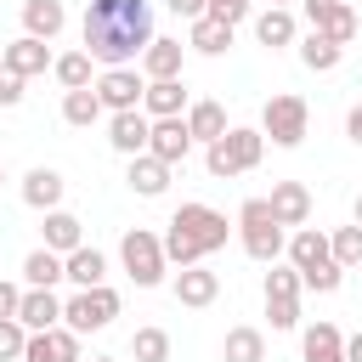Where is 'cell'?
Masks as SVG:
<instances>
[{"instance_id":"1","label":"cell","mask_w":362,"mask_h":362,"mask_svg":"<svg viewBox=\"0 0 362 362\" xmlns=\"http://www.w3.org/2000/svg\"><path fill=\"white\" fill-rule=\"evenodd\" d=\"M153 6L147 0H90L85 6V51L102 68H130L153 45Z\"/></svg>"},{"instance_id":"2","label":"cell","mask_w":362,"mask_h":362,"mask_svg":"<svg viewBox=\"0 0 362 362\" xmlns=\"http://www.w3.org/2000/svg\"><path fill=\"white\" fill-rule=\"evenodd\" d=\"M226 215L209 204H181L164 226V260L170 266H204V255H215L226 243Z\"/></svg>"},{"instance_id":"3","label":"cell","mask_w":362,"mask_h":362,"mask_svg":"<svg viewBox=\"0 0 362 362\" xmlns=\"http://www.w3.org/2000/svg\"><path fill=\"white\" fill-rule=\"evenodd\" d=\"M288 266L300 272V283L305 288H317V294H334L339 288V266H334V243H328V232H317V226H300V232H288Z\"/></svg>"},{"instance_id":"4","label":"cell","mask_w":362,"mask_h":362,"mask_svg":"<svg viewBox=\"0 0 362 362\" xmlns=\"http://www.w3.org/2000/svg\"><path fill=\"white\" fill-rule=\"evenodd\" d=\"M260 158H266V136H260V130H249V124H232L221 141H209V147H204V170H209L215 181H232V175L255 170Z\"/></svg>"},{"instance_id":"5","label":"cell","mask_w":362,"mask_h":362,"mask_svg":"<svg viewBox=\"0 0 362 362\" xmlns=\"http://www.w3.org/2000/svg\"><path fill=\"white\" fill-rule=\"evenodd\" d=\"M238 243L260 266H277V255L288 249V238H283V226H277V215H272L266 198H243V209H238Z\"/></svg>"},{"instance_id":"6","label":"cell","mask_w":362,"mask_h":362,"mask_svg":"<svg viewBox=\"0 0 362 362\" xmlns=\"http://www.w3.org/2000/svg\"><path fill=\"white\" fill-rule=\"evenodd\" d=\"M119 260H124V272H130L136 288H158L164 272H170V260H164V238L147 232V226H130V232L119 238Z\"/></svg>"},{"instance_id":"7","label":"cell","mask_w":362,"mask_h":362,"mask_svg":"<svg viewBox=\"0 0 362 362\" xmlns=\"http://www.w3.org/2000/svg\"><path fill=\"white\" fill-rule=\"evenodd\" d=\"M305 130H311V107H305V96L277 90V96L260 107V136H266L272 147H300Z\"/></svg>"},{"instance_id":"8","label":"cell","mask_w":362,"mask_h":362,"mask_svg":"<svg viewBox=\"0 0 362 362\" xmlns=\"http://www.w3.org/2000/svg\"><path fill=\"white\" fill-rule=\"evenodd\" d=\"M119 317V294L102 283V288H79L74 300H62V328H74L79 339L85 334H96V328H107Z\"/></svg>"},{"instance_id":"9","label":"cell","mask_w":362,"mask_h":362,"mask_svg":"<svg viewBox=\"0 0 362 362\" xmlns=\"http://www.w3.org/2000/svg\"><path fill=\"white\" fill-rule=\"evenodd\" d=\"M96 96H102L107 113H136L141 96H147V79H141V68H102Z\"/></svg>"},{"instance_id":"10","label":"cell","mask_w":362,"mask_h":362,"mask_svg":"<svg viewBox=\"0 0 362 362\" xmlns=\"http://www.w3.org/2000/svg\"><path fill=\"white\" fill-rule=\"evenodd\" d=\"M305 17H311V28H317L322 40H334V45H351V40H356V11H351L345 0H305Z\"/></svg>"},{"instance_id":"11","label":"cell","mask_w":362,"mask_h":362,"mask_svg":"<svg viewBox=\"0 0 362 362\" xmlns=\"http://www.w3.org/2000/svg\"><path fill=\"white\" fill-rule=\"evenodd\" d=\"M107 141H113V153L141 158L147 141H153V119H147L141 107H136V113H107Z\"/></svg>"},{"instance_id":"12","label":"cell","mask_w":362,"mask_h":362,"mask_svg":"<svg viewBox=\"0 0 362 362\" xmlns=\"http://www.w3.org/2000/svg\"><path fill=\"white\" fill-rule=\"evenodd\" d=\"M147 153L158 158V164H187V153H192V130H187V119H153V141H147Z\"/></svg>"},{"instance_id":"13","label":"cell","mask_w":362,"mask_h":362,"mask_svg":"<svg viewBox=\"0 0 362 362\" xmlns=\"http://www.w3.org/2000/svg\"><path fill=\"white\" fill-rule=\"evenodd\" d=\"M62 192H68V181H62V170H51V164H34V170L23 175V204L40 209V215L62 209Z\"/></svg>"},{"instance_id":"14","label":"cell","mask_w":362,"mask_h":362,"mask_svg":"<svg viewBox=\"0 0 362 362\" xmlns=\"http://www.w3.org/2000/svg\"><path fill=\"white\" fill-rule=\"evenodd\" d=\"M266 204H272L277 226H294V232H300V226L311 221V187H305V181H272V198H266Z\"/></svg>"},{"instance_id":"15","label":"cell","mask_w":362,"mask_h":362,"mask_svg":"<svg viewBox=\"0 0 362 362\" xmlns=\"http://www.w3.org/2000/svg\"><path fill=\"white\" fill-rule=\"evenodd\" d=\"M0 62L11 68V74H23V79H34V74H45V68H57V57H51V45L45 40H34V34H17L6 51H0Z\"/></svg>"},{"instance_id":"16","label":"cell","mask_w":362,"mask_h":362,"mask_svg":"<svg viewBox=\"0 0 362 362\" xmlns=\"http://www.w3.org/2000/svg\"><path fill=\"white\" fill-rule=\"evenodd\" d=\"M23 362H85V356H79V334H74V328H45V334H28Z\"/></svg>"},{"instance_id":"17","label":"cell","mask_w":362,"mask_h":362,"mask_svg":"<svg viewBox=\"0 0 362 362\" xmlns=\"http://www.w3.org/2000/svg\"><path fill=\"white\" fill-rule=\"evenodd\" d=\"M17 322L28 334H45V328H62V300L51 288H23V305H17Z\"/></svg>"},{"instance_id":"18","label":"cell","mask_w":362,"mask_h":362,"mask_svg":"<svg viewBox=\"0 0 362 362\" xmlns=\"http://www.w3.org/2000/svg\"><path fill=\"white\" fill-rule=\"evenodd\" d=\"M187 85L181 79H153L147 85V96H141V113L147 119H187Z\"/></svg>"},{"instance_id":"19","label":"cell","mask_w":362,"mask_h":362,"mask_svg":"<svg viewBox=\"0 0 362 362\" xmlns=\"http://www.w3.org/2000/svg\"><path fill=\"white\" fill-rule=\"evenodd\" d=\"M215 294H221V277H215L209 266H181V272H175V300H181V305L198 311V305H209Z\"/></svg>"},{"instance_id":"20","label":"cell","mask_w":362,"mask_h":362,"mask_svg":"<svg viewBox=\"0 0 362 362\" xmlns=\"http://www.w3.org/2000/svg\"><path fill=\"white\" fill-rule=\"evenodd\" d=\"M300 356L305 362H345V334L334 322H311L300 334Z\"/></svg>"},{"instance_id":"21","label":"cell","mask_w":362,"mask_h":362,"mask_svg":"<svg viewBox=\"0 0 362 362\" xmlns=\"http://www.w3.org/2000/svg\"><path fill=\"white\" fill-rule=\"evenodd\" d=\"M62 272H68V283H74V288H102V277H107V260H102V249L79 243L74 255H62Z\"/></svg>"},{"instance_id":"22","label":"cell","mask_w":362,"mask_h":362,"mask_svg":"<svg viewBox=\"0 0 362 362\" xmlns=\"http://www.w3.org/2000/svg\"><path fill=\"white\" fill-rule=\"evenodd\" d=\"M62 23H68V11H62V0H23V28L34 34V40H57L62 34Z\"/></svg>"},{"instance_id":"23","label":"cell","mask_w":362,"mask_h":362,"mask_svg":"<svg viewBox=\"0 0 362 362\" xmlns=\"http://www.w3.org/2000/svg\"><path fill=\"white\" fill-rule=\"evenodd\" d=\"M141 79H181V40H153L141 51Z\"/></svg>"},{"instance_id":"24","label":"cell","mask_w":362,"mask_h":362,"mask_svg":"<svg viewBox=\"0 0 362 362\" xmlns=\"http://www.w3.org/2000/svg\"><path fill=\"white\" fill-rule=\"evenodd\" d=\"M187 130H192V141L209 147V141H221L232 124H226V107H221V102H192V107H187Z\"/></svg>"},{"instance_id":"25","label":"cell","mask_w":362,"mask_h":362,"mask_svg":"<svg viewBox=\"0 0 362 362\" xmlns=\"http://www.w3.org/2000/svg\"><path fill=\"white\" fill-rule=\"evenodd\" d=\"M40 232H45V249H57V255H74V249L85 243V226H79V215H68V209H51Z\"/></svg>"},{"instance_id":"26","label":"cell","mask_w":362,"mask_h":362,"mask_svg":"<svg viewBox=\"0 0 362 362\" xmlns=\"http://www.w3.org/2000/svg\"><path fill=\"white\" fill-rule=\"evenodd\" d=\"M221 356H226V362H266V334L249 328V322H238V328H226Z\"/></svg>"},{"instance_id":"27","label":"cell","mask_w":362,"mask_h":362,"mask_svg":"<svg viewBox=\"0 0 362 362\" xmlns=\"http://www.w3.org/2000/svg\"><path fill=\"white\" fill-rule=\"evenodd\" d=\"M130 192H141V198H158L164 187H170V164H158L153 153H141V158H130Z\"/></svg>"},{"instance_id":"28","label":"cell","mask_w":362,"mask_h":362,"mask_svg":"<svg viewBox=\"0 0 362 362\" xmlns=\"http://www.w3.org/2000/svg\"><path fill=\"white\" fill-rule=\"evenodd\" d=\"M62 277H68V272H62V255H57V249H45V243L23 260V283H28V288H57Z\"/></svg>"},{"instance_id":"29","label":"cell","mask_w":362,"mask_h":362,"mask_svg":"<svg viewBox=\"0 0 362 362\" xmlns=\"http://www.w3.org/2000/svg\"><path fill=\"white\" fill-rule=\"evenodd\" d=\"M255 40L272 45V51H277V45H294V11H288V6L260 11V17H255Z\"/></svg>"},{"instance_id":"30","label":"cell","mask_w":362,"mask_h":362,"mask_svg":"<svg viewBox=\"0 0 362 362\" xmlns=\"http://www.w3.org/2000/svg\"><path fill=\"white\" fill-rule=\"evenodd\" d=\"M187 45H192L198 57H221V51L232 45V23H221V17H198L192 34H187Z\"/></svg>"},{"instance_id":"31","label":"cell","mask_w":362,"mask_h":362,"mask_svg":"<svg viewBox=\"0 0 362 362\" xmlns=\"http://www.w3.org/2000/svg\"><path fill=\"white\" fill-rule=\"evenodd\" d=\"M102 113H107V107H102L96 85H90V90H62V119H68L74 130H90V124H96Z\"/></svg>"},{"instance_id":"32","label":"cell","mask_w":362,"mask_h":362,"mask_svg":"<svg viewBox=\"0 0 362 362\" xmlns=\"http://www.w3.org/2000/svg\"><path fill=\"white\" fill-rule=\"evenodd\" d=\"M339 57H345V45H334V40H322L317 28H311V34L300 40V62H305L311 74H334V68H339Z\"/></svg>"},{"instance_id":"33","label":"cell","mask_w":362,"mask_h":362,"mask_svg":"<svg viewBox=\"0 0 362 362\" xmlns=\"http://www.w3.org/2000/svg\"><path fill=\"white\" fill-rule=\"evenodd\" d=\"M57 85L62 90H90V51H68V57H57Z\"/></svg>"},{"instance_id":"34","label":"cell","mask_w":362,"mask_h":362,"mask_svg":"<svg viewBox=\"0 0 362 362\" xmlns=\"http://www.w3.org/2000/svg\"><path fill=\"white\" fill-rule=\"evenodd\" d=\"M130 356H136V362H170V334H164V328H136Z\"/></svg>"},{"instance_id":"35","label":"cell","mask_w":362,"mask_h":362,"mask_svg":"<svg viewBox=\"0 0 362 362\" xmlns=\"http://www.w3.org/2000/svg\"><path fill=\"white\" fill-rule=\"evenodd\" d=\"M328 243H334V266H339V272L362 266V226H356V221H351V226H339Z\"/></svg>"},{"instance_id":"36","label":"cell","mask_w":362,"mask_h":362,"mask_svg":"<svg viewBox=\"0 0 362 362\" xmlns=\"http://www.w3.org/2000/svg\"><path fill=\"white\" fill-rule=\"evenodd\" d=\"M300 288H305V283H300L294 266H272V272H266V300H300Z\"/></svg>"},{"instance_id":"37","label":"cell","mask_w":362,"mask_h":362,"mask_svg":"<svg viewBox=\"0 0 362 362\" xmlns=\"http://www.w3.org/2000/svg\"><path fill=\"white\" fill-rule=\"evenodd\" d=\"M23 351H28V328L17 317H6L0 322V362H23Z\"/></svg>"},{"instance_id":"38","label":"cell","mask_w":362,"mask_h":362,"mask_svg":"<svg viewBox=\"0 0 362 362\" xmlns=\"http://www.w3.org/2000/svg\"><path fill=\"white\" fill-rule=\"evenodd\" d=\"M272 328H300V300H266Z\"/></svg>"},{"instance_id":"39","label":"cell","mask_w":362,"mask_h":362,"mask_svg":"<svg viewBox=\"0 0 362 362\" xmlns=\"http://www.w3.org/2000/svg\"><path fill=\"white\" fill-rule=\"evenodd\" d=\"M23 85H28V79L11 74V68L0 62V107H17V102H23Z\"/></svg>"},{"instance_id":"40","label":"cell","mask_w":362,"mask_h":362,"mask_svg":"<svg viewBox=\"0 0 362 362\" xmlns=\"http://www.w3.org/2000/svg\"><path fill=\"white\" fill-rule=\"evenodd\" d=\"M209 17H221V23L238 28V23L249 17V0H209Z\"/></svg>"},{"instance_id":"41","label":"cell","mask_w":362,"mask_h":362,"mask_svg":"<svg viewBox=\"0 0 362 362\" xmlns=\"http://www.w3.org/2000/svg\"><path fill=\"white\" fill-rule=\"evenodd\" d=\"M17 305H23V288L0 277V322H6V317H17Z\"/></svg>"},{"instance_id":"42","label":"cell","mask_w":362,"mask_h":362,"mask_svg":"<svg viewBox=\"0 0 362 362\" xmlns=\"http://www.w3.org/2000/svg\"><path fill=\"white\" fill-rule=\"evenodd\" d=\"M175 17H187V23H198V17H209V0H164Z\"/></svg>"},{"instance_id":"43","label":"cell","mask_w":362,"mask_h":362,"mask_svg":"<svg viewBox=\"0 0 362 362\" xmlns=\"http://www.w3.org/2000/svg\"><path fill=\"white\" fill-rule=\"evenodd\" d=\"M345 136H351V141H356V147H362V102H356V107H351V113H345Z\"/></svg>"},{"instance_id":"44","label":"cell","mask_w":362,"mask_h":362,"mask_svg":"<svg viewBox=\"0 0 362 362\" xmlns=\"http://www.w3.org/2000/svg\"><path fill=\"white\" fill-rule=\"evenodd\" d=\"M345 362H362V334H351V339H345Z\"/></svg>"},{"instance_id":"45","label":"cell","mask_w":362,"mask_h":362,"mask_svg":"<svg viewBox=\"0 0 362 362\" xmlns=\"http://www.w3.org/2000/svg\"><path fill=\"white\" fill-rule=\"evenodd\" d=\"M351 221H356V226H362V192H356V209H351Z\"/></svg>"},{"instance_id":"46","label":"cell","mask_w":362,"mask_h":362,"mask_svg":"<svg viewBox=\"0 0 362 362\" xmlns=\"http://www.w3.org/2000/svg\"><path fill=\"white\" fill-rule=\"evenodd\" d=\"M90 362H113V356H90Z\"/></svg>"},{"instance_id":"47","label":"cell","mask_w":362,"mask_h":362,"mask_svg":"<svg viewBox=\"0 0 362 362\" xmlns=\"http://www.w3.org/2000/svg\"><path fill=\"white\" fill-rule=\"evenodd\" d=\"M272 6H288V0H272Z\"/></svg>"}]
</instances>
